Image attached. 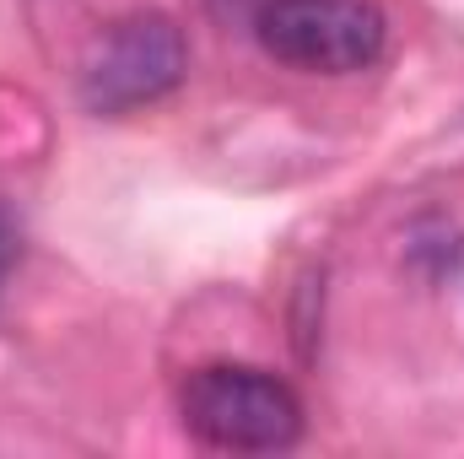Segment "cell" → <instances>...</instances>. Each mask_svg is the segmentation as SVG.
Segmentation results:
<instances>
[{
    "label": "cell",
    "instance_id": "cell-1",
    "mask_svg": "<svg viewBox=\"0 0 464 459\" xmlns=\"http://www.w3.org/2000/svg\"><path fill=\"white\" fill-rule=\"evenodd\" d=\"M179 416L195 444L222 454H281L303 438V400L286 378L243 362H206L179 389Z\"/></svg>",
    "mask_w": 464,
    "mask_h": 459
},
{
    "label": "cell",
    "instance_id": "cell-2",
    "mask_svg": "<svg viewBox=\"0 0 464 459\" xmlns=\"http://www.w3.org/2000/svg\"><path fill=\"white\" fill-rule=\"evenodd\" d=\"M254 33L265 54L314 76L367 71L389 49V22L372 0H265Z\"/></svg>",
    "mask_w": 464,
    "mask_h": 459
},
{
    "label": "cell",
    "instance_id": "cell-3",
    "mask_svg": "<svg viewBox=\"0 0 464 459\" xmlns=\"http://www.w3.org/2000/svg\"><path fill=\"white\" fill-rule=\"evenodd\" d=\"M184 71H189V49L179 22L162 11H135L98 38L82 71V103L92 114H130L140 103L168 98L184 82Z\"/></svg>",
    "mask_w": 464,
    "mask_h": 459
}]
</instances>
